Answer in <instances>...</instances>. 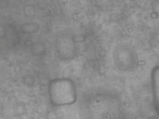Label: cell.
Here are the masks:
<instances>
[{
    "label": "cell",
    "instance_id": "cell-1",
    "mask_svg": "<svg viewBox=\"0 0 159 119\" xmlns=\"http://www.w3.org/2000/svg\"><path fill=\"white\" fill-rule=\"evenodd\" d=\"M152 79L155 106L159 113V67L155 68L153 71Z\"/></svg>",
    "mask_w": 159,
    "mask_h": 119
}]
</instances>
